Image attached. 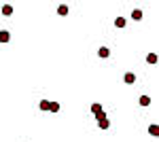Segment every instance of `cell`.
<instances>
[{"instance_id": "3", "label": "cell", "mask_w": 159, "mask_h": 142, "mask_svg": "<svg viewBox=\"0 0 159 142\" xmlns=\"http://www.w3.org/2000/svg\"><path fill=\"white\" fill-rule=\"evenodd\" d=\"M98 127H100V130H108V127H110V121H108V117L100 119V121H98Z\"/></svg>"}, {"instance_id": "13", "label": "cell", "mask_w": 159, "mask_h": 142, "mask_svg": "<svg viewBox=\"0 0 159 142\" xmlns=\"http://www.w3.org/2000/svg\"><path fill=\"white\" fill-rule=\"evenodd\" d=\"M147 62H148V64H157V53H148Z\"/></svg>"}, {"instance_id": "10", "label": "cell", "mask_w": 159, "mask_h": 142, "mask_svg": "<svg viewBox=\"0 0 159 142\" xmlns=\"http://www.w3.org/2000/svg\"><path fill=\"white\" fill-rule=\"evenodd\" d=\"M2 15H7V17L13 15V7H11V4H4V7H2Z\"/></svg>"}, {"instance_id": "11", "label": "cell", "mask_w": 159, "mask_h": 142, "mask_svg": "<svg viewBox=\"0 0 159 142\" xmlns=\"http://www.w3.org/2000/svg\"><path fill=\"white\" fill-rule=\"evenodd\" d=\"M57 15H68V4H60L57 7Z\"/></svg>"}, {"instance_id": "8", "label": "cell", "mask_w": 159, "mask_h": 142, "mask_svg": "<svg viewBox=\"0 0 159 142\" xmlns=\"http://www.w3.org/2000/svg\"><path fill=\"white\" fill-rule=\"evenodd\" d=\"M138 102H140V106H148V104H151V98H148V95H140Z\"/></svg>"}, {"instance_id": "9", "label": "cell", "mask_w": 159, "mask_h": 142, "mask_svg": "<svg viewBox=\"0 0 159 142\" xmlns=\"http://www.w3.org/2000/svg\"><path fill=\"white\" fill-rule=\"evenodd\" d=\"M98 55H100V57H108V55H110V51H108V47H100V51H98Z\"/></svg>"}, {"instance_id": "1", "label": "cell", "mask_w": 159, "mask_h": 142, "mask_svg": "<svg viewBox=\"0 0 159 142\" xmlns=\"http://www.w3.org/2000/svg\"><path fill=\"white\" fill-rule=\"evenodd\" d=\"M91 112H93V117L98 119H104L106 117V112H104V108H102V104H91Z\"/></svg>"}, {"instance_id": "6", "label": "cell", "mask_w": 159, "mask_h": 142, "mask_svg": "<svg viewBox=\"0 0 159 142\" xmlns=\"http://www.w3.org/2000/svg\"><path fill=\"white\" fill-rule=\"evenodd\" d=\"M125 24H127L125 17H117V19H115V28H125Z\"/></svg>"}, {"instance_id": "4", "label": "cell", "mask_w": 159, "mask_h": 142, "mask_svg": "<svg viewBox=\"0 0 159 142\" xmlns=\"http://www.w3.org/2000/svg\"><path fill=\"white\" fill-rule=\"evenodd\" d=\"M123 81H125V83H127V85L136 83V74H134V72H127V74L123 76Z\"/></svg>"}, {"instance_id": "7", "label": "cell", "mask_w": 159, "mask_h": 142, "mask_svg": "<svg viewBox=\"0 0 159 142\" xmlns=\"http://www.w3.org/2000/svg\"><path fill=\"white\" fill-rule=\"evenodd\" d=\"M148 134H151V136H159V125L157 123H153V125L148 127Z\"/></svg>"}, {"instance_id": "5", "label": "cell", "mask_w": 159, "mask_h": 142, "mask_svg": "<svg viewBox=\"0 0 159 142\" xmlns=\"http://www.w3.org/2000/svg\"><path fill=\"white\" fill-rule=\"evenodd\" d=\"M132 19H134V21H140V19H142V11H140V9L132 11Z\"/></svg>"}, {"instance_id": "14", "label": "cell", "mask_w": 159, "mask_h": 142, "mask_svg": "<svg viewBox=\"0 0 159 142\" xmlns=\"http://www.w3.org/2000/svg\"><path fill=\"white\" fill-rule=\"evenodd\" d=\"M49 100H43V102H40V110H49Z\"/></svg>"}, {"instance_id": "2", "label": "cell", "mask_w": 159, "mask_h": 142, "mask_svg": "<svg viewBox=\"0 0 159 142\" xmlns=\"http://www.w3.org/2000/svg\"><path fill=\"white\" fill-rule=\"evenodd\" d=\"M11 40V32L9 30H0V43H9Z\"/></svg>"}, {"instance_id": "12", "label": "cell", "mask_w": 159, "mask_h": 142, "mask_svg": "<svg viewBox=\"0 0 159 142\" xmlns=\"http://www.w3.org/2000/svg\"><path fill=\"white\" fill-rule=\"evenodd\" d=\"M60 104H57V102H51V104H49V112H60Z\"/></svg>"}]
</instances>
